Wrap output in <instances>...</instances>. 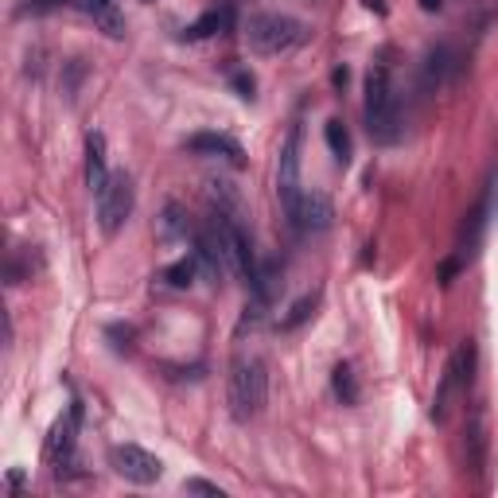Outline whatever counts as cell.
Wrapping results in <instances>:
<instances>
[{
  "mask_svg": "<svg viewBox=\"0 0 498 498\" xmlns=\"http://www.w3.org/2000/svg\"><path fill=\"white\" fill-rule=\"evenodd\" d=\"M300 148H304V129L292 125L277 156V199L288 226H300V203H304V183H300Z\"/></svg>",
  "mask_w": 498,
  "mask_h": 498,
  "instance_id": "277c9868",
  "label": "cell"
},
{
  "mask_svg": "<svg viewBox=\"0 0 498 498\" xmlns=\"http://www.w3.org/2000/svg\"><path fill=\"white\" fill-rule=\"evenodd\" d=\"M331 82H335L339 90H343V86H347V67H335V74H331Z\"/></svg>",
  "mask_w": 498,
  "mask_h": 498,
  "instance_id": "f1b7e54d",
  "label": "cell"
},
{
  "mask_svg": "<svg viewBox=\"0 0 498 498\" xmlns=\"http://www.w3.org/2000/svg\"><path fill=\"white\" fill-rule=\"evenodd\" d=\"M327 226H331V199L323 191H304L296 234H323Z\"/></svg>",
  "mask_w": 498,
  "mask_h": 498,
  "instance_id": "5bb4252c",
  "label": "cell"
},
{
  "mask_svg": "<svg viewBox=\"0 0 498 498\" xmlns=\"http://www.w3.org/2000/svg\"><path fill=\"white\" fill-rule=\"evenodd\" d=\"M448 366L455 370V378H460V386H464V393H467L471 382H475V366H479V347H475V339H464V343L452 350Z\"/></svg>",
  "mask_w": 498,
  "mask_h": 498,
  "instance_id": "e0dca14e",
  "label": "cell"
},
{
  "mask_svg": "<svg viewBox=\"0 0 498 498\" xmlns=\"http://www.w3.org/2000/svg\"><path fill=\"white\" fill-rule=\"evenodd\" d=\"M94 199H98V226H101V234H106V238H113V234L125 230L129 215H133L137 187H133V179H129L125 172H113L110 183L94 195Z\"/></svg>",
  "mask_w": 498,
  "mask_h": 498,
  "instance_id": "5b68a950",
  "label": "cell"
},
{
  "mask_svg": "<svg viewBox=\"0 0 498 498\" xmlns=\"http://www.w3.org/2000/svg\"><path fill=\"white\" fill-rule=\"evenodd\" d=\"M234 16H238V12H234V5H230V0H222V5L206 8L195 24H187V28H183V39L199 43V39H211V35H226V32L234 28Z\"/></svg>",
  "mask_w": 498,
  "mask_h": 498,
  "instance_id": "7c38bea8",
  "label": "cell"
},
{
  "mask_svg": "<svg viewBox=\"0 0 498 498\" xmlns=\"http://www.w3.org/2000/svg\"><path fill=\"white\" fill-rule=\"evenodd\" d=\"M226 401H230V417L238 425L254 421L269 401V374L261 359H234L230 374H226Z\"/></svg>",
  "mask_w": 498,
  "mask_h": 498,
  "instance_id": "7a4b0ae2",
  "label": "cell"
},
{
  "mask_svg": "<svg viewBox=\"0 0 498 498\" xmlns=\"http://www.w3.org/2000/svg\"><path fill=\"white\" fill-rule=\"evenodd\" d=\"M113 471L121 479L137 483V487H152V483L164 475V464H160V455H152L148 448H140V444H117Z\"/></svg>",
  "mask_w": 498,
  "mask_h": 498,
  "instance_id": "8992f818",
  "label": "cell"
},
{
  "mask_svg": "<svg viewBox=\"0 0 498 498\" xmlns=\"http://www.w3.org/2000/svg\"><path fill=\"white\" fill-rule=\"evenodd\" d=\"M417 5H421V12H440L444 0H417Z\"/></svg>",
  "mask_w": 498,
  "mask_h": 498,
  "instance_id": "83f0119b",
  "label": "cell"
},
{
  "mask_svg": "<svg viewBox=\"0 0 498 498\" xmlns=\"http://www.w3.org/2000/svg\"><path fill=\"white\" fill-rule=\"evenodd\" d=\"M110 164H106V137H101V133H90L86 137V187L90 191H101V187H106V183H110Z\"/></svg>",
  "mask_w": 498,
  "mask_h": 498,
  "instance_id": "9a60e30c",
  "label": "cell"
},
{
  "mask_svg": "<svg viewBox=\"0 0 498 498\" xmlns=\"http://www.w3.org/2000/svg\"><path fill=\"white\" fill-rule=\"evenodd\" d=\"M245 39L257 55H284V51H292L308 39V24L284 16V12H257L245 24Z\"/></svg>",
  "mask_w": 498,
  "mask_h": 498,
  "instance_id": "3957f363",
  "label": "cell"
},
{
  "mask_svg": "<svg viewBox=\"0 0 498 498\" xmlns=\"http://www.w3.org/2000/svg\"><path fill=\"white\" fill-rule=\"evenodd\" d=\"M164 238H187V218L179 215L176 203H168L164 211Z\"/></svg>",
  "mask_w": 498,
  "mask_h": 498,
  "instance_id": "603a6c76",
  "label": "cell"
},
{
  "mask_svg": "<svg viewBox=\"0 0 498 498\" xmlns=\"http://www.w3.org/2000/svg\"><path fill=\"white\" fill-rule=\"evenodd\" d=\"M316 304H320V292H308L304 300H296L292 311H288V316L281 320V327H284V331H292V327H300L304 320H311V311H316Z\"/></svg>",
  "mask_w": 498,
  "mask_h": 498,
  "instance_id": "7402d4cb",
  "label": "cell"
},
{
  "mask_svg": "<svg viewBox=\"0 0 498 498\" xmlns=\"http://www.w3.org/2000/svg\"><path fill=\"white\" fill-rule=\"evenodd\" d=\"M366 133H370L374 144H397L401 140V94L393 86V74L382 59L370 62L366 71Z\"/></svg>",
  "mask_w": 498,
  "mask_h": 498,
  "instance_id": "6da1fadb",
  "label": "cell"
},
{
  "mask_svg": "<svg viewBox=\"0 0 498 498\" xmlns=\"http://www.w3.org/2000/svg\"><path fill=\"white\" fill-rule=\"evenodd\" d=\"M199 257H195V249L187 257H179V261H172L164 273H160V281L168 284V288H191L195 284V277H199Z\"/></svg>",
  "mask_w": 498,
  "mask_h": 498,
  "instance_id": "d6986e66",
  "label": "cell"
},
{
  "mask_svg": "<svg viewBox=\"0 0 498 498\" xmlns=\"http://www.w3.org/2000/svg\"><path fill=\"white\" fill-rule=\"evenodd\" d=\"M230 86L238 90V98H242V101H254V98H257V82H254V74H249V71H234Z\"/></svg>",
  "mask_w": 498,
  "mask_h": 498,
  "instance_id": "cb8c5ba5",
  "label": "cell"
},
{
  "mask_svg": "<svg viewBox=\"0 0 498 498\" xmlns=\"http://www.w3.org/2000/svg\"><path fill=\"white\" fill-rule=\"evenodd\" d=\"M460 393H464L460 378H455L452 366H444V378H440L436 393H432V421H436V425L448 421V413H452V405H455V397H460Z\"/></svg>",
  "mask_w": 498,
  "mask_h": 498,
  "instance_id": "2e32d148",
  "label": "cell"
},
{
  "mask_svg": "<svg viewBox=\"0 0 498 498\" xmlns=\"http://www.w3.org/2000/svg\"><path fill=\"white\" fill-rule=\"evenodd\" d=\"M183 148L195 152V156H215V160H226V164H234V168L245 164L242 144L234 140V137H226V133H191Z\"/></svg>",
  "mask_w": 498,
  "mask_h": 498,
  "instance_id": "8fae6325",
  "label": "cell"
},
{
  "mask_svg": "<svg viewBox=\"0 0 498 498\" xmlns=\"http://www.w3.org/2000/svg\"><path fill=\"white\" fill-rule=\"evenodd\" d=\"M183 491H187V494H211V498H226V491H222L218 483H206V479H187V483H183Z\"/></svg>",
  "mask_w": 498,
  "mask_h": 498,
  "instance_id": "484cf974",
  "label": "cell"
},
{
  "mask_svg": "<svg viewBox=\"0 0 498 498\" xmlns=\"http://www.w3.org/2000/svg\"><path fill=\"white\" fill-rule=\"evenodd\" d=\"M86 16L94 20V28L106 39H125V12L121 0H82Z\"/></svg>",
  "mask_w": 498,
  "mask_h": 498,
  "instance_id": "4fadbf2b",
  "label": "cell"
},
{
  "mask_svg": "<svg viewBox=\"0 0 498 498\" xmlns=\"http://www.w3.org/2000/svg\"><path fill=\"white\" fill-rule=\"evenodd\" d=\"M331 386H335V393H339V401H343V405H359V382H355V370H350L347 362L335 366Z\"/></svg>",
  "mask_w": 498,
  "mask_h": 498,
  "instance_id": "ffe728a7",
  "label": "cell"
},
{
  "mask_svg": "<svg viewBox=\"0 0 498 498\" xmlns=\"http://www.w3.org/2000/svg\"><path fill=\"white\" fill-rule=\"evenodd\" d=\"M67 71H71V74H67V82H62V90H67V98L74 101L78 82H82V74H86V62H82V59H71V62H67Z\"/></svg>",
  "mask_w": 498,
  "mask_h": 498,
  "instance_id": "d4e9b609",
  "label": "cell"
},
{
  "mask_svg": "<svg viewBox=\"0 0 498 498\" xmlns=\"http://www.w3.org/2000/svg\"><path fill=\"white\" fill-rule=\"evenodd\" d=\"M455 71H460V55H455V47H448V43L428 47L425 59H421V90H425V94H436V90L448 82Z\"/></svg>",
  "mask_w": 498,
  "mask_h": 498,
  "instance_id": "30bf717a",
  "label": "cell"
},
{
  "mask_svg": "<svg viewBox=\"0 0 498 498\" xmlns=\"http://www.w3.org/2000/svg\"><path fill=\"white\" fill-rule=\"evenodd\" d=\"M323 140H327V148H331V160L339 168H347L350 156H355V148H350V133H347V125L339 121V117H331V121L323 125Z\"/></svg>",
  "mask_w": 498,
  "mask_h": 498,
  "instance_id": "ac0fdd59",
  "label": "cell"
},
{
  "mask_svg": "<svg viewBox=\"0 0 498 498\" xmlns=\"http://www.w3.org/2000/svg\"><path fill=\"white\" fill-rule=\"evenodd\" d=\"M487 460H491V428H487V413L483 405H475L464 425V464H467V475L479 479L487 475Z\"/></svg>",
  "mask_w": 498,
  "mask_h": 498,
  "instance_id": "52a82bcc",
  "label": "cell"
},
{
  "mask_svg": "<svg viewBox=\"0 0 498 498\" xmlns=\"http://www.w3.org/2000/svg\"><path fill=\"white\" fill-rule=\"evenodd\" d=\"M195 257H199L203 277L211 284H222V277L234 273L230 269V254H226V245H222V238H218L215 222H211V226H203V230H195Z\"/></svg>",
  "mask_w": 498,
  "mask_h": 498,
  "instance_id": "ba28073f",
  "label": "cell"
},
{
  "mask_svg": "<svg viewBox=\"0 0 498 498\" xmlns=\"http://www.w3.org/2000/svg\"><path fill=\"white\" fill-rule=\"evenodd\" d=\"M67 8H82V0H20L16 16H47V12H67Z\"/></svg>",
  "mask_w": 498,
  "mask_h": 498,
  "instance_id": "44dd1931",
  "label": "cell"
},
{
  "mask_svg": "<svg viewBox=\"0 0 498 498\" xmlns=\"http://www.w3.org/2000/svg\"><path fill=\"white\" fill-rule=\"evenodd\" d=\"M362 5L370 8V12H378V16H386V12H389V5H386V0H362Z\"/></svg>",
  "mask_w": 498,
  "mask_h": 498,
  "instance_id": "4316f807",
  "label": "cell"
},
{
  "mask_svg": "<svg viewBox=\"0 0 498 498\" xmlns=\"http://www.w3.org/2000/svg\"><path fill=\"white\" fill-rule=\"evenodd\" d=\"M78 425H82V405H71V413L62 417V421L51 428V440H47V460L59 467V475H62V467H74V444H78Z\"/></svg>",
  "mask_w": 498,
  "mask_h": 498,
  "instance_id": "9c48e42d",
  "label": "cell"
}]
</instances>
